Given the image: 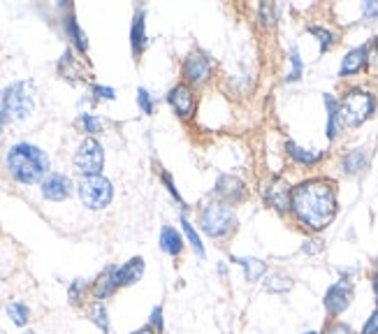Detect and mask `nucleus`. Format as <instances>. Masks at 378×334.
Segmentation results:
<instances>
[{"label": "nucleus", "instance_id": "f257e3e1", "mask_svg": "<svg viewBox=\"0 0 378 334\" xmlns=\"http://www.w3.org/2000/svg\"><path fill=\"white\" fill-rule=\"evenodd\" d=\"M336 190L334 183L327 179H309L293 188L290 211L295 214L302 228L320 233L336 216Z\"/></svg>", "mask_w": 378, "mask_h": 334}, {"label": "nucleus", "instance_id": "f03ea898", "mask_svg": "<svg viewBox=\"0 0 378 334\" xmlns=\"http://www.w3.org/2000/svg\"><path fill=\"white\" fill-rule=\"evenodd\" d=\"M5 165H8L12 179L24 183V186H31V183L42 181L49 174V156L35 144L19 142L8 151Z\"/></svg>", "mask_w": 378, "mask_h": 334}, {"label": "nucleus", "instance_id": "7ed1b4c3", "mask_svg": "<svg viewBox=\"0 0 378 334\" xmlns=\"http://www.w3.org/2000/svg\"><path fill=\"white\" fill-rule=\"evenodd\" d=\"M237 214L230 204L225 202H209L207 207L200 211V228L207 237H212L216 242H225L227 237L234 235L237 230Z\"/></svg>", "mask_w": 378, "mask_h": 334}, {"label": "nucleus", "instance_id": "20e7f679", "mask_svg": "<svg viewBox=\"0 0 378 334\" xmlns=\"http://www.w3.org/2000/svg\"><path fill=\"white\" fill-rule=\"evenodd\" d=\"M376 109L374 93L364 91V88H350L339 102V114L341 124L348 128H357L367 121Z\"/></svg>", "mask_w": 378, "mask_h": 334}, {"label": "nucleus", "instance_id": "39448f33", "mask_svg": "<svg viewBox=\"0 0 378 334\" xmlns=\"http://www.w3.org/2000/svg\"><path fill=\"white\" fill-rule=\"evenodd\" d=\"M5 114L12 121L28 119L35 109V86L33 81H15L3 91Z\"/></svg>", "mask_w": 378, "mask_h": 334}, {"label": "nucleus", "instance_id": "423d86ee", "mask_svg": "<svg viewBox=\"0 0 378 334\" xmlns=\"http://www.w3.org/2000/svg\"><path fill=\"white\" fill-rule=\"evenodd\" d=\"M77 193L79 200L86 209L100 211L105 207H110L112 197H114V186L107 176L98 174V176H82L77 183Z\"/></svg>", "mask_w": 378, "mask_h": 334}, {"label": "nucleus", "instance_id": "0eeeda50", "mask_svg": "<svg viewBox=\"0 0 378 334\" xmlns=\"http://www.w3.org/2000/svg\"><path fill=\"white\" fill-rule=\"evenodd\" d=\"M103 167H105L103 144L96 137H86L79 144L77 153H74V169L82 176H98L103 174Z\"/></svg>", "mask_w": 378, "mask_h": 334}, {"label": "nucleus", "instance_id": "6e6552de", "mask_svg": "<svg viewBox=\"0 0 378 334\" xmlns=\"http://www.w3.org/2000/svg\"><path fill=\"white\" fill-rule=\"evenodd\" d=\"M181 74H184V84L193 88H202L214 79V63L205 51L195 49L186 56Z\"/></svg>", "mask_w": 378, "mask_h": 334}, {"label": "nucleus", "instance_id": "1a4fd4ad", "mask_svg": "<svg viewBox=\"0 0 378 334\" xmlns=\"http://www.w3.org/2000/svg\"><path fill=\"white\" fill-rule=\"evenodd\" d=\"M353 297H355V285H353L350 278H339V281H334L327 288L325 299H323L327 316L329 318H339L341 313L346 311L350 304H353Z\"/></svg>", "mask_w": 378, "mask_h": 334}, {"label": "nucleus", "instance_id": "9d476101", "mask_svg": "<svg viewBox=\"0 0 378 334\" xmlns=\"http://www.w3.org/2000/svg\"><path fill=\"white\" fill-rule=\"evenodd\" d=\"M248 190H246V183L234 174H221L216 179L214 188H212V197L216 202H225L234 207V204H241L246 200Z\"/></svg>", "mask_w": 378, "mask_h": 334}, {"label": "nucleus", "instance_id": "9b49d317", "mask_svg": "<svg viewBox=\"0 0 378 334\" xmlns=\"http://www.w3.org/2000/svg\"><path fill=\"white\" fill-rule=\"evenodd\" d=\"M167 105L172 107V112L177 114L179 119H193L195 112H198V95H195V88L188 84L172 86L170 93H167Z\"/></svg>", "mask_w": 378, "mask_h": 334}, {"label": "nucleus", "instance_id": "f8f14e48", "mask_svg": "<svg viewBox=\"0 0 378 334\" xmlns=\"http://www.w3.org/2000/svg\"><path fill=\"white\" fill-rule=\"evenodd\" d=\"M262 200L269 209L279 211V214H286L290 211V197H293V188L288 186L283 179H269L267 183H262L260 188Z\"/></svg>", "mask_w": 378, "mask_h": 334}, {"label": "nucleus", "instance_id": "ddd939ff", "mask_svg": "<svg viewBox=\"0 0 378 334\" xmlns=\"http://www.w3.org/2000/svg\"><path fill=\"white\" fill-rule=\"evenodd\" d=\"M72 195V181L65 174L49 172L42 179V197L49 202H63Z\"/></svg>", "mask_w": 378, "mask_h": 334}, {"label": "nucleus", "instance_id": "4468645a", "mask_svg": "<svg viewBox=\"0 0 378 334\" xmlns=\"http://www.w3.org/2000/svg\"><path fill=\"white\" fill-rule=\"evenodd\" d=\"M117 290H119L117 265H110V267H105L98 274L96 281L91 283V295H93V299H98V302H105V299H110Z\"/></svg>", "mask_w": 378, "mask_h": 334}, {"label": "nucleus", "instance_id": "2eb2a0df", "mask_svg": "<svg viewBox=\"0 0 378 334\" xmlns=\"http://www.w3.org/2000/svg\"><path fill=\"white\" fill-rule=\"evenodd\" d=\"M369 63V47L360 44L355 49H350L346 56L341 58V67H339V77H353L360 70H364Z\"/></svg>", "mask_w": 378, "mask_h": 334}, {"label": "nucleus", "instance_id": "dca6fc26", "mask_svg": "<svg viewBox=\"0 0 378 334\" xmlns=\"http://www.w3.org/2000/svg\"><path fill=\"white\" fill-rule=\"evenodd\" d=\"M144 258H130L128 262H123L121 267H117V283L119 288H126V285H135L139 281L141 276H144Z\"/></svg>", "mask_w": 378, "mask_h": 334}, {"label": "nucleus", "instance_id": "f3484780", "mask_svg": "<svg viewBox=\"0 0 378 334\" xmlns=\"http://www.w3.org/2000/svg\"><path fill=\"white\" fill-rule=\"evenodd\" d=\"M230 260L234 265H239L241 269H244V278L248 283H255V281H262V278L267 276V262L260 260V258H251V256H232Z\"/></svg>", "mask_w": 378, "mask_h": 334}, {"label": "nucleus", "instance_id": "a211bd4d", "mask_svg": "<svg viewBox=\"0 0 378 334\" xmlns=\"http://www.w3.org/2000/svg\"><path fill=\"white\" fill-rule=\"evenodd\" d=\"M158 244H160V251H165V253L172 258H179L184 253V235L172 226H163Z\"/></svg>", "mask_w": 378, "mask_h": 334}, {"label": "nucleus", "instance_id": "6ab92c4d", "mask_svg": "<svg viewBox=\"0 0 378 334\" xmlns=\"http://www.w3.org/2000/svg\"><path fill=\"white\" fill-rule=\"evenodd\" d=\"M148 44L146 40V22H144V10H137V15L132 19V28H130V47H132V56H141Z\"/></svg>", "mask_w": 378, "mask_h": 334}, {"label": "nucleus", "instance_id": "aec40b11", "mask_svg": "<svg viewBox=\"0 0 378 334\" xmlns=\"http://www.w3.org/2000/svg\"><path fill=\"white\" fill-rule=\"evenodd\" d=\"M325 109H327V140L334 142L339 137V131H341V114H339V102H336L332 95L325 93Z\"/></svg>", "mask_w": 378, "mask_h": 334}, {"label": "nucleus", "instance_id": "412c9836", "mask_svg": "<svg viewBox=\"0 0 378 334\" xmlns=\"http://www.w3.org/2000/svg\"><path fill=\"white\" fill-rule=\"evenodd\" d=\"M367 165H369V153L364 151V149H353V151H348L341 160V167L346 174H360L367 169Z\"/></svg>", "mask_w": 378, "mask_h": 334}, {"label": "nucleus", "instance_id": "4be33fe9", "mask_svg": "<svg viewBox=\"0 0 378 334\" xmlns=\"http://www.w3.org/2000/svg\"><path fill=\"white\" fill-rule=\"evenodd\" d=\"M293 278L286 272H267L265 276V290L274 292V295H286L288 290H293Z\"/></svg>", "mask_w": 378, "mask_h": 334}, {"label": "nucleus", "instance_id": "5701e85b", "mask_svg": "<svg viewBox=\"0 0 378 334\" xmlns=\"http://www.w3.org/2000/svg\"><path fill=\"white\" fill-rule=\"evenodd\" d=\"M286 153L300 165H316L323 160V151H311V149H302L295 142H286Z\"/></svg>", "mask_w": 378, "mask_h": 334}, {"label": "nucleus", "instance_id": "b1692460", "mask_svg": "<svg viewBox=\"0 0 378 334\" xmlns=\"http://www.w3.org/2000/svg\"><path fill=\"white\" fill-rule=\"evenodd\" d=\"M63 26H65L67 40H70V42L77 47V49L82 51V53H86V49H89V40H86V33L79 28V24H77V19H74V15L65 17Z\"/></svg>", "mask_w": 378, "mask_h": 334}, {"label": "nucleus", "instance_id": "393cba45", "mask_svg": "<svg viewBox=\"0 0 378 334\" xmlns=\"http://www.w3.org/2000/svg\"><path fill=\"white\" fill-rule=\"evenodd\" d=\"M86 313H89L91 323L96 325V327H100V332L110 334V313H107L105 302H98V299H93V302L89 304V309H86Z\"/></svg>", "mask_w": 378, "mask_h": 334}, {"label": "nucleus", "instance_id": "a878e982", "mask_svg": "<svg viewBox=\"0 0 378 334\" xmlns=\"http://www.w3.org/2000/svg\"><path fill=\"white\" fill-rule=\"evenodd\" d=\"M181 230H184V237L188 240V244L193 247L195 253H198L200 258H207V249H205V244H202V237H200L198 230H195L193 223L186 218V214H181Z\"/></svg>", "mask_w": 378, "mask_h": 334}, {"label": "nucleus", "instance_id": "bb28decb", "mask_svg": "<svg viewBox=\"0 0 378 334\" xmlns=\"http://www.w3.org/2000/svg\"><path fill=\"white\" fill-rule=\"evenodd\" d=\"M89 292H91V285L86 283L84 278H74V281L67 285V299H70L72 306H82Z\"/></svg>", "mask_w": 378, "mask_h": 334}, {"label": "nucleus", "instance_id": "cd10ccee", "mask_svg": "<svg viewBox=\"0 0 378 334\" xmlns=\"http://www.w3.org/2000/svg\"><path fill=\"white\" fill-rule=\"evenodd\" d=\"M8 316L17 327H26L31 320V309L24 302H10L8 304Z\"/></svg>", "mask_w": 378, "mask_h": 334}, {"label": "nucleus", "instance_id": "c85d7f7f", "mask_svg": "<svg viewBox=\"0 0 378 334\" xmlns=\"http://www.w3.org/2000/svg\"><path fill=\"white\" fill-rule=\"evenodd\" d=\"M309 33L318 37L320 51H327L329 47L334 44V33H332V31H327V28H323V26H309Z\"/></svg>", "mask_w": 378, "mask_h": 334}, {"label": "nucleus", "instance_id": "c756f323", "mask_svg": "<svg viewBox=\"0 0 378 334\" xmlns=\"http://www.w3.org/2000/svg\"><path fill=\"white\" fill-rule=\"evenodd\" d=\"M79 126L84 128V133H89V137H93V135H98L100 131H103L100 119L93 117V114H89V112H84L82 117H79Z\"/></svg>", "mask_w": 378, "mask_h": 334}, {"label": "nucleus", "instance_id": "7c9ffc66", "mask_svg": "<svg viewBox=\"0 0 378 334\" xmlns=\"http://www.w3.org/2000/svg\"><path fill=\"white\" fill-rule=\"evenodd\" d=\"M160 181H163L165 183V188H167V193H170L172 197H174V200H177L179 202V207L181 209H188V204L184 202V197H181V193H179V188L177 186H174V179H172V174L170 172H165V169H163V172H160Z\"/></svg>", "mask_w": 378, "mask_h": 334}, {"label": "nucleus", "instance_id": "2f4dec72", "mask_svg": "<svg viewBox=\"0 0 378 334\" xmlns=\"http://www.w3.org/2000/svg\"><path fill=\"white\" fill-rule=\"evenodd\" d=\"M290 63H293V70L288 72L286 81H297V79L302 77V72H304V63H302V58H300V51H297V47H293V49H290Z\"/></svg>", "mask_w": 378, "mask_h": 334}, {"label": "nucleus", "instance_id": "473e14b6", "mask_svg": "<svg viewBox=\"0 0 378 334\" xmlns=\"http://www.w3.org/2000/svg\"><path fill=\"white\" fill-rule=\"evenodd\" d=\"M137 105L141 109V114H146V117H151L153 114V98L146 88H137Z\"/></svg>", "mask_w": 378, "mask_h": 334}, {"label": "nucleus", "instance_id": "72a5a7b5", "mask_svg": "<svg viewBox=\"0 0 378 334\" xmlns=\"http://www.w3.org/2000/svg\"><path fill=\"white\" fill-rule=\"evenodd\" d=\"M148 327H153L158 334H163V330H165L163 306H153V309H151V316H148Z\"/></svg>", "mask_w": 378, "mask_h": 334}, {"label": "nucleus", "instance_id": "f704fd0d", "mask_svg": "<svg viewBox=\"0 0 378 334\" xmlns=\"http://www.w3.org/2000/svg\"><path fill=\"white\" fill-rule=\"evenodd\" d=\"M258 17H260V22L265 24V26H274V22H276V8H274V5H269V3H262L260 10H258Z\"/></svg>", "mask_w": 378, "mask_h": 334}, {"label": "nucleus", "instance_id": "c9c22d12", "mask_svg": "<svg viewBox=\"0 0 378 334\" xmlns=\"http://www.w3.org/2000/svg\"><path fill=\"white\" fill-rule=\"evenodd\" d=\"M323 334H355V332H353V327H350L348 323H341V320H332V323L325 325Z\"/></svg>", "mask_w": 378, "mask_h": 334}, {"label": "nucleus", "instance_id": "e433bc0d", "mask_svg": "<svg viewBox=\"0 0 378 334\" xmlns=\"http://www.w3.org/2000/svg\"><path fill=\"white\" fill-rule=\"evenodd\" d=\"M302 251H304L307 256H318L325 251V244H323V240H318V237H311V240L302 244Z\"/></svg>", "mask_w": 378, "mask_h": 334}, {"label": "nucleus", "instance_id": "4c0bfd02", "mask_svg": "<svg viewBox=\"0 0 378 334\" xmlns=\"http://www.w3.org/2000/svg\"><path fill=\"white\" fill-rule=\"evenodd\" d=\"M93 95H96V100H114L117 98L114 88H110V86H93Z\"/></svg>", "mask_w": 378, "mask_h": 334}, {"label": "nucleus", "instance_id": "58836bf2", "mask_svg": "<svg viewBox=\"0 0 378 334\" xmlns=\"http://www.w3.org/2000/svg\"><path fill=\"white\" fill-rule=\"evenodd\" d=\"M362 334H378V309L367 318V323L362 327Z\"/></svg>", "mask_w": 378, "mask_h": 334}, {"label": "nucleus", "instance_id": "ea45409f", "mask_svg": "<svg viewBox=\"0 0 378 334\" xmlns=\"http://www.w3.org/2000/svg\"><path fill=\"white\" fill-rule=\"evenodd\" d=\"M362 15L364 19H378V0H374V3H362Z\"/></svg>", "mask_w": 378, "mask_h": 334}, {"label": "nucleus", "instance_id": "a19ab883", "mask_svg": "<svg viewBox=\"0 0 378 334\" xmlns=\"http://www.w3.org/2000/svg\"><path fill=\"white\" fill-rule=\"evenodd\" d=\"M5 121H8V114H5V102H3V91H0V131H3Z\"/></svg>", "mask_w": 378, "mask_h": 334}, {"label": "nucleus", "instance_id": "79ce46f5", "mask_svg": "<svg viewBox=\"0 0 378 334\" xmlns=\"http://www.w3.org/2000/svg\"><path fill=\"white\" fill-rule=\"evenodd\" d=\"M371 288H374V297H376V309H378V272H374V276H371Z\"/></svg>", "mask_w": 378, "mask_h": 334}, {"label": "nucleus", "instance_id": "37998d69", "mask_svg": "<svg viewBox=\"0 0 378 334\" xmlns=\"http://www.w3.org/2000/svg\"><path fill=\"white\" fill-rule=\"evenodd\" d=\"M130 334H158L153 327H148V325H144V327H139V330H135V332H130Z\"/></svg>", "mask_w": 378, "mask_h": 334}, {"label": "nucleus", "instance_id": "c03bdc74", "mask_svg": "<svg viewBox=\"0 0 378 334\" xmlns=\"http://www.w3.org/2000/svg\"><path fill=\"white\" fill-rule=\"evenodd\" d=\"M218 274H221V276H225V274H227V267H225V265H218Z\"/></svg>", "mask_w": 378, "mask_h": 334}, {"label": "nucleus", "instance_id": "a18cd8bd", "mask_svg": "<svg viewBox=\"0 0 378 334\" xmlns=\"http://www.w3.org/2000/svg\"><path fill=\"white\" fill-rule=\"evenodd\" d=\"M374 267H376V272H378V256H376V262H374Z\"/></svg>", "mask_w": 378, "mask_h": 334}, {"label": "nucleus", "instance_id": "49530a36", "mask_svg": "<svg viewBox=\"0 0 378 334\" xmlns=\"http://www.w3.org/2000/svg\"><path fill=\"white\" fill-rule=\"evenodd\" d=\"M24 334H35V332H33V330H26Z\"/></svg>", "mask_w": 378, "mask_h": 334}, {"label": "nucleus", "instance_id": "de8ad7c7", "mask_svg": "<svg viewBox=\"0 0 378 334\" xmlns=\"http://www.w3.org/2000/svg\"><path fill=\"white\" fill-rule=\"evenodd\" d=\"M304 334H318V332H304Z\"/></svg>", "mask_w": 378, "mask_h": 334}]
</instances>
